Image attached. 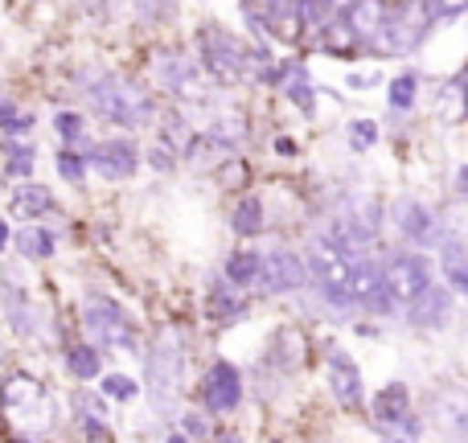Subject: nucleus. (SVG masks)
I'll list each match as a JSON object with an SVG mask.
<instances>
[{"label": "nucleus", "mask_w": 468, "mask_h": 443, "mask_svg": "<svg viewBox=\"0 0 468 443\" xmlns=\"http://www.w3.org/2000/svg\"><path fill=\"white\" fill-rule=\"evenodd\" d=\"M230 226H234V234H242V238H255V234H263V226H267V210H263V202H259L255 194H247L239 206H234Z\"/></svg>", "instance_id": "393cba45"}, {"label": "nucleus", "mask_w": 468, "mask_h": 443, "mask_svg": "<svg viewBox=\"0 0 468 443\" xmlns=\"http://www.w3.org/2000/svg\"><path fill=\"white\" fill-rule=\"evenodd\" d=\"M33 164H37V153H33L29 140H5V173L8 177L29 181Z\"/></svg>", "instance_id": "cd10ccee"}, {"label": "nucleus", "mask_w": 468, "mask_h": 443, "mask_svg": "<svg viewBox=\"0 0 468 443\" xmlns=\"http://www.w3.org/2000/svg\"><path fill=\"white\" fill-rule=\"evenodd\" d=\"M227 283H234V288H263V255L259 250H234L227 258Z\"/></svg>", "instance_id": "4be33fe9"}, {"label": "nucleus", "mask_w": 468, "mask_h": 443, "mask_svg": "<svg viewBox=\"0 0 468 443\" xmlns=\"http://www.w3.org/2000/svg\"><path fill=\"white\" fill-rule=\"evenodd\" d=\"M62 362H66V374H70V378H79V382H95L99 374H103V353H99L90 341L70 345L62 353Z\"/></svg>", "instance_id": "5701e85b"}, {"label": "nucleus", "mask_w": 468, "mask_h": 443, "mask_svg": "<svg viewBox=\"0 0 468 443\" xmlns=\"http://www.w3.org/2000/svg\"><path fill=\"white\" fill-rule=\"evenodd\" d=\"M378 82V70L374 74H349V87H374Z\"/></svg>", "instance_id": "e433bc0d"}, {"label": "nucleus", "mask_w": 468, "mask_h": 443, "mask_svg": "<svg viewBox=\"0 0 468 443\" xmlns=\"http://www.w3.org/2000/svg\"><path fill=\"white\" fill-rule=\"evenodd\" d=\"M82 329H87L95 349H132L136 345V329H132V316L123 312V304H115L112 296H99V291H90V296L82 300Z\"/></svg>", "instance_id": "20e7f679"}, {"label": "nucleus", "mask_w": 468, "mask_h": 443, "mask_svg": "<svg viewBox=\"0 0 468 443\" xmlns=\"http://www.w3.org/2000/svg\"><path fill=\"white\" fill-rule=\"evenodd\" d=\"M329 386L341 406H362V370L354 365V357L346 349L329 353Z\"/></svg>", "instance_id": "4468645a"}, {"label": "nucleus", "mask_w": 468, "mask_h": 443, "mask_svg": "<svg viewBox=\"0 0 468 443\" xmlns=\"http://www.w3.org/2000/svg\"><path fill=\"white\" fill-rule=\"evenodd\" d=\"M431 419L444 431L448 439H464L468 436V395L456 386H444L431 395Z\"/></svg>", "instance_id": "9b49d317"}, {"label": "nucleus", "mask_w": 468, "mask_h": 443, "mask_svg": "<svg viewBox=\"0 0 468 443\" xmlns=\"http://www.w3.org/2000/svg\"><path fill=\"white\" fill-rule=\"evenodd\" d=\"M33 128H37L33 111H25L16 99L0 95V136H5V140H29Z\"/></svg>", "instance_id": "b1692460"}, {"label": "nucleus", "mask_w": 468, "mask_h": 443, "mask_svg": "<svg viewBox=\"0 0 468 443\" xmlns=\"http://www.w3.org/2000/svg\"><path fill=\"white\" fill-rule=\"evenodd\" d=\"M308 280L304 271V258L296 255V250L288 247H275L263 255V288L267 291H280V296H288V291H300Z\"/></svg>", "instance_id": "9d476101"}, {"label": "nucleus", "mask_w": 468, "mask_h": 443, "mask_svg": "<svg viewBox=\"0 0 468 443\" xmlns=\"http://www.w3.org/2000/svg\"><path fill=\"white\" fill-rule=\"evenodd\" d=\"M387 13L390 8L382 5V0H354V5L346 8V25L357 33V41H374L387 29Z\"/></svg>", "instance_id": "f3484780"}, {"label": "nucleus", "mask_w": 468, "mask_h": 443, "mask_svg": "<svg viewBox=\"0 0 468 443\" xmlns=\"http://www.w3.org/2000/svg\"><path fill=\"white\" fill-rule=\"evenodd\" d=\"M415 99H420V79H415L411 70L399 74V79H390V95H387V103L395 107V111H411Z\"/></svg>", "instance_id": "c756f323"}, {"label": "nucleus", "mask_w": 468, "mask_h": 443, "mask_svg": "<svg viewBox=\"0 0 468 443\" xmlns=\"http://www.w3.org/2000/svg\"><path fill=\"white\" fill-rule=\"evenodd\" d=\"M197 54H202V70L214 82H222V87H239L250 74V62H255L247 54V46L239 37H230L227 29H218V25H202L197 29Z\"/></svg>", "instance_id": "f03ea898"}, {"label": "nucleus", "mask_w": 468, "mask_h": 443, "mask_svg": "<svg viewBox=\"0 0 468 443\" xmlns=\"http://www.w3.org/2000/svg\"><path fill=\"white\" fill-rule=\"evenodd\" d=\"M202 403L210 406L214 415H227L242 403V374L234 370L230 362H214L202 378Z\"/></svg>", "instance_id": "1a4fd4ad"}, {"label": "nucleus", "mask_w": 468, "mask_h": 443, "mask_svg": "<svg viewBox=\"0 0 468 443\" xmlns=\"http://www.w3.org/2000/svg\"><path fill=\"white\" fill-rule=\"evenodd\" d=\"M181 370H186V357L173 341H161V345L148 353V390H153V403L161 411H169L173 398L181 395Z\"/></svg>", "instance_id": "39448f33"}, {"label": "nucleus", "mask_w": 468, "mask_h": 443, "mask_svg": "<svg viewBox=\"0 0 468 443\" xmlns=\"http://www.w3.org/2000/svg\"><path fill=\"white\" fill-rule=\"evenodd\" d=\"M13 214L25 222H41L46 214H58L54 189H46L41 181H21V185L13 189Z\"/></svg>", "instance_id": "dca6fc26"}, {"label": "nucleus", "mask_w": 468, "mask_h": 443, "mask_svg": "<svg viewBox=\"0 0 468 443\" xmlns=\"http://www.w3.org/2000/svg\"><path fill=\"white\" fill-rule=\"evenodd\" d=\"M99 390H103V398H115V403H132V398L140 395V382L128 378V374H107Z\"/></svg>", "instance_id": "2f4dec72"}, {"label": "nucleus", "mask_w": 468, "mask_h": 443, "mask_svg": "<svg viewBox=\"0 0 468 443\" xmlns=\"http://www.w3.org/2000/svg\"><path fill=\"white\" fill-rule=\"evenodd\" d=\"M8 443H33V439H8Z\"/></svg>", "instance_id": "79ce46f5"}, {"label": "nucleus", "mask_w": 468, "mask_h": 443, "mask_svg": "<svg viewBox=\"0 0 468 443\" xmlns=\"http://www.w3.org/2000/svg\"><path fill=\"white\" fill-rule=\"evenodd\" d=\"M0 308H5V321L13 324L16 337H33V329H37V312H33L29 288H21L13 275H5V283H0Z\"/></svg>", "instance_id": "ddd939ff"}, {"label": "nucleus", "mask_w": 468, "mask_h": 443, "mask_svg": "<svg viewBox=\"0 0 468 443\" xmlns=\"http://www.w3.org/2000/svg\"><path fill=\"white\" fill-rule=\"evenodd\" d=\"M423 13L428 21H448V16L468 13V0H423Z\"/></svg>", "instance_id": "72a5a7b5"}, {"label": "nucleus", "mask_w": 468, "mask_h": 443, "mask_svg": "<svg viewBox=\"0 0 468 443\" xmlns=\"http://www.w3.org/2000/svg\"><path fill=\"white\" fill-rule=\"evenodd\" d=\"M283 95H288L304 115H313V111H316L313 79H308V70H300V66H288V74H283Z\"/></svg>", "instance_id": "bb28decb"}, {"label": "nucleus", "mask_w": 468, "mask_h": 443, "mask_svg": "<svg viewBox=\"0 0 468 443\" xmlns=\"http://www.w3.org/2000/svg\"><path fill=\"white\" fill-rule=\"evenodd\" d=\"M395 226L407 242H431L436 238V214H431L423 202H415V197L395 202Z\"/></svg>", "instance_id": "2eb2a0df"}, {"label": "nucleus", "mask_w": 468, "mask_h": 443, "mask_svg": "<svg viewBox=\"0 0 468 443\" xmlns=\"http://www.w3.org/2000/svg\"><path fill=\"white\" fill-rule=\"evenodd\" d=\"M411 316L420 324H431V329H436V324H448V316H452V296H448V288L431 283V288L411 304Z\"/></svg>", "instance_id": "412c9836"}, {"label": "nucleus", "mask_w": 468, "mask_h": 443, "mask_svg": "<svg viewBox=\"0 0 468 443\" xmlns=\"http://www.w3.org/2000/svg\"><path fill=\"white\" fill-rule=\"evenodd\" d=\"M440 267H444L448 288L461 291L464 304H468V255L456 247V242H444V250H440Z\"/></svg>", "instance_id": "a878e982"}, {"label": "nucleus", "mask_w": 468, "mask_h": 443, "mask_svg": "<svg viewBox=\"0 0 468 443\" xmlns=\"http://www.w3.org/2000/svg\"><path fill=\"white\" fill-rule=\"evenodd\" d=\"M382 271H387V288H390V296H395V304L411 308L415 300L431 288V271H428V263H423V255H395Z\"/></svg>", "instance_id": "0eeeda50"}, {"label": "nucleus", "mask_w": 468, "mask_h": 443, "mask_svg": "<svg viewBox=\"0 0 468 443\" xmlns=\"http://www.w3.org/2000/svg\"><path fill=\"white\" fill-rule=\"evenodd\" d=\"M54 169H58V177H62L66 185L79 189L82 181H87L90 164H87V153H74V148H62V153H58V161H54Z\"/></svg>", "instance_id": "c85d7f7f"}, {"label": "nucleus", "mask_w": 468, "mask_h": 443, "mask_svg": "<svg viewBox=\"0 0 468 443\" xmlns=\"http://www.w3.org/2000/svg\"><path fill=\"white\" fill-rule=\"evenodd\" d=\"M87 164L99 173L103 181H132L140 169V148L123 136H112V140H99L95 148L87 153Z\"/></svg>", "instance_id": "423d86ee"}, {"label": "nucleus", "mask_w": 468, "mask_h": 443, "mask_svg": "<svg viewBox=\"0 0 468 443\" xmlns=\"http://www.w3.org/2000/svg\"><path fill=\"white\" fill-rule=\"evenodd\" d=\"M13 247H16V255H21L25 263H46V258L58 255L54 230H46V226H37V222H29L25 230H16L13 234Z\"/></svg>", "instance_id": "a211bd4d"}, {"label": "nucleus", "mask_w": 468, "mask_h": 443, "mask_svg": "<svg viewBox=\"0 0 468 443\" xmlns=\"http://www.w3.org/2000/svg\"><path fill=\"white\" fill-rule=\"evenodd\" d=\"M206 312H210V321L218 324H234L247 316V300H242V291L234 288V283H210V296H206Z\"/></svg>", "instance_id": "6ab92c4d"}, {"label": "nucleus", "mask_w": 468, "mask_h": 443, "mask_svg": "<svg viewBox=\"0 0 468 443\" xmlns=\"http://www.w3.org/2000/svg\"><path fill=\"white\" fill-rule=\"evenodd\" d=\"M54 132L62 144H82L87 140V115L82 111H58L54 115Z\"/></svg>", "instance_id": "7c9ffc66"}, {"label": "nucleus", "mask_w": 468, "mask_h": 443, "mask_svg": "<svg viewBox=\"0 0 468 443\" xmlns=\"http://www.w3.org/2000/svg\"><path fill=\"white\" fill-rule=\"evenodd\" d=\"M156 82L169 95H197V79H202V66L186 54H161L156 58Z\"/></svg>", "instance_id": "f8f14e48"}, {"label": "nucleus", "mask_w": 468, "mask_h": 443, "mask_svg": "<svg viewBox=\"0 0 468 443\" xmlns=\"http://www.w3.org/2000/svg\"><path fill=\"white\" fill-rule=\"evenodd\" d=\"M181 436H194V439H202L206 436V419H202V415H186V431H181Z\"/></svg>", "instance_id": "c9c22d12"}, {"label": "nucleus", "mask_w": 468, "mask_h": 443, "mask_svg": "<svg viewBox=\"0 0 468 443\" xmlns=\"http://www.w3.org/2000/svg\"><path fill=\"white\" fill-rule=\"evenodd\" d=\"M169 443H186V436H169Z\"/></svg>", "instance_id": "a19ab883"}, {"label": "nucleus", "mask_w": 468, "mask_h": 443, "mask_svg": "<svg viewBox=\"0 0 468 443\" xmlns=\"http://www.w3.org/2000/svg\"><path fill=\"white\" fill-rule=\"evenodd\" d=\"M148 164H153V169H156V173H169V169H173V164H177V153H173V148H169V144H156V148H153V153H148Z\"/></svg>", "instance_id": "f704fd0d"}, {"label": "nucleus", "mask_w": 468, "mask_h": 443, "mask_svg": "<svg viewBox=\"0 0 468 443\" xmlns=\"http://www.w3.org/2000/svg\"><path fill=\"white\" fill-rule=\"evenodd\" d=\"M349 304L366 308V312L387 316L395 308V296L387 288V271L378 263H354V275H349Z\"/></svg>", "instance_id": "6e6552de"}, {"label": "nucleus", "mask_w": 468, "mask_h": 443, "mask_svg": "<svg viewBox=\"0 0 468 443\" xmlns=\"http://www.w3.org/2000/svg\"><path fill=\"white\" fill-rule=\"evenodd\" d=\"M140 8H148V13H165V8H173V0H140Z\"/></svg>", "instance_id": "4c0bfd02"}, {"label": "nucleus", "mask_w": 468, "mask_h": 443, "mask_svg": "<svg viewBox=\"0 0 468 443\" xmlns=\"http://www.w3.org/2000/svg\"><path fill=\"white\" fill-rule=\"evenodd\" d=\"M308 263L304 271L313 275V283L321 288V296L329 304H349V275H354V258L329 238V234H313L304 247Z\"/></svg>", "instance_id": "7ed1b4c3"}, {"label": "nucleus", "mask_w": 468, "mask_h": 443, "mask_svg": "<svg viewBox=\"0 0 468 443\" xmlns=\"http://www.w3.org/2000/svg\"><path fill=\"white\" fill-rule=\"evenodd\" d=\"M346 136H349V148H354V153H366V148L378 144V123L374 120H354Z\"/></svg>", "instance_id": "473e14b6"}, {"label": "nucleus", "mask_w": 468, "mask_h": 443, "mask_svg": "<svg viewBox=\"0 0 468 443\" xmlns=\"http://www.w3.org/2000/svg\"><path fill=\"white\" fill-rule=\"evenodd\" d=\"M456 189H461V194L468 197V164H464V169H461V173H456Z\"/></svg>", "instance_id": "ea45409f"}, {"label": "nucleus", "mask_w": 468, "mask_h": 443, "mask_svg": "<svg viewBox=\"0 0 468 443\" xmlns=\"http://www.w3.org/2000/svg\"><path fill=\"white\" fill-rule=\"evenodd\" d=\"M87 103L99 120L115 123V128H144L156 115L153 95L144 87H136V82L120 79V74H95L87 82Z\"/></svg>", "instance_id": "f257e3e1"}, {"label": "nucleus", "mask_w": 468, "mask_h": 443, "mask_svg": "<svg viewBox=\"0 0 468 443\" xmlns=\"http://www.w3.org/2000/svg\"><path fill=\"white\" fill-rule=\"evenodd\" d=\"M8 242H13V230H8V222H5V218H0V250H5V247H8Z\"/></svg>", "instance_id": "58836bf2"}, {"label": "nucleus", "mask_w": 468, "mask_h": 443, "mask_svg": "<svg viewBox=\"0 0 468 443\" xmlns=\"http://www.w3.org/2000/svg\"><path fill=\"white\" fill-rule=\"evenodd\" d=\"M411 415V395H407L403 382H390V386H382L378 395H374V419L382 423V427H395L399 419H407Z\"/></svg>", "instance_id": "aec40b11"}]
</instances>
